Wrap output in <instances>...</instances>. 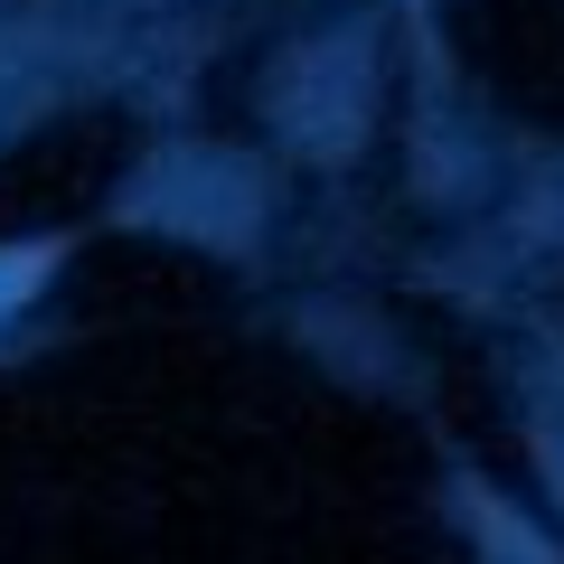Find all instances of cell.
Instances as JSON below:
<instances>
[{
	"label": "cell",
	"mask_w": 564,
	"mask_h": 564,
	"mask_svg": "<svg viewBox=\"0 0 564 564\" xmlns=\"http://www.w3.org/2000/svg\"><path fill=\"white\" fill-rule=\"evenodd\" d=\"M47 263H57V245H20V254H0V311L20 302V292H39Z\"/></svg>",
	"instance_id": "obj_1"
}]
</instances>
